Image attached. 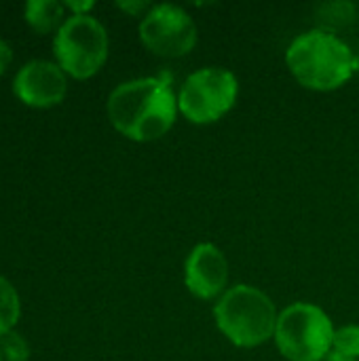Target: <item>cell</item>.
I'll list each match as a JSON object with an SVG mask.
<instances>
[{
    "instance_id": "e0dca14e",
    "label": "cell",
    "mask_w": 359,
    "mask_h": 361,
    "mask_svg": "<svg viewBox=\"0 0 359 361\" xmlns=\"http://www.w3.org/2000/svg\"><path fill=\"white\" fill-rule=\"evenodd\" d=\"M0 361H2V353H0Z\"/></svg>"
},
{
    "instance_id": "7a4b0ae2",
    "label": "cell",
    "mask_w": 359,
    "mask_h": 361,
    "mask_svg": "<svg viewBox=\"0 0 359 361\" xmlns=\"http://www.w3.org/2000/svg\"><path fill=\"white\" fill-rule=\"evenodd\" d=\"M286 63L294 78L313 91L343 87L358 70V59L347 42L328 30H311L292 40Z\"/></svg>"
},
{
    "instance_id": "5b68a950",
    "label": "cell",
    "mask_w": 359,
    "mask_h": 361,
    "mask_svg": "<svg viewBox=\"0 0 359 361\" xmlns=\"http://www.w3.org/2000/svg\"><path fill=\"white\" fill-rule=\"evenodd\" d=\"M53 53L66 74L89 78L108 57V32L93 15L72 13L55 32Z\"/></svg>"
},
{
    "instance_id": "9c48e42d",
    "label": "cell",
    "mask_w": 359,
    "mask_h": 361,
    "mask_svg": "<svg viewBox=\"0 0 359 361\" xmlns=\"http://www.w3.org/2000/svg\"><path fill=\"white\" fill-rule=\"evenodd\" d=\"M229 264L224 254L212 243H199L186 258L184 283L195 298L212 300L226 292Z\"/></svg>"
},
{
    "instance_id": "8fae6325",
    "label": "cell",
    "mask_w": 359,
    "mask_h": 361,
    "mask_svg": "<svg viewBox=\"0 0 359 361\" xmlns=\"http://www.w3.org/2000/svg\"><path fill=\"white\" fill-rule=\"evenodd\" d=\"M21 307H19V294L15 286L0 275V336L11 332L19 319Z\"/></svg>"
},
{
    "instance_id": "5bb4252c",
    "label": "cell",
    "mask_w": 359,
    "mask_h": 361,
    "mask_svg": "<svg viewBox=\"0 0 359 361\" xmlns=\"http://www.w3.org/2000/svg\"><path fill=\"white\" fill-rule=\"evenodd\" d=\"M11 59H13V47L8 40L0 38V76L6 70V66L11 63Z\"/></svg>"
},
{
    "instance_id": "9a60e30c",
    "label": "cell",
    "mask_w": 359,
    "mask_h": 361,
    "mask_svg": "<svg viewBox=\"0 0 359 361\" xmlns=\"http://www.w3.org/2000/svg\"><path fill=\"white\" fill-rule=\"evenodd\" d=\"M116 6L123 8V11H127V13H131V15H138L142 11H150L152 8L148 2H116Z\"/></svg>"
},
{
    "instance_id": "4fadbf2b",
    "label": "cell",
    "mask_w": 359,
    "mask_h": 361,
    "mask_svg": "<svg viewBox=\"0 0 359 361\" xmlns=\"http://www.w3.org/2000/svg\"><path fill=\"white\" fill-rule=\"evenodd\" d=\"M332 351L347 355V357H359V326H345L334 332Z\"/></svg>"
},
{
    "instance_id": "277c9868",
    "label": "cell",
    "mask_w": 359,
    "mask_h": 361,
    "mask_svg": "<svg viewBox=\"0 0 359 361\" xmlns=\"http://www.w3.org/2000/svg\"><path fill=\"white\" fill-rule=\"evenodd\" d=\"M334 328L324 309L296 302L279 313L275 343L290 361H324L332 351Z\"/></svg>"
},
{
    "instance_id": "3957f363",
    "label": "cell",
    "mask_w": 359,
    "mask_h": 361,
    "mask_svg": "<svg viewBox=\"0 0 359 361\" xmlns=\"http://www.w3.org/2000/svg\"><path fill=\"white\" fill-rule=\"evenodd\" d=\"M218 330L241 349H252L275 338L277 311L273 300L254 286L226 290L214 307Z\"/></svg>"
},
{
    "instance_id": "8992f818",
    "label": "cell",
    "mask_w": 359,
    "mask_h": 361,
    "mask_svg": "<svg viewBox=\"0 0 359 361\" xmlns=\"http://www.w3.org/2000/svg\"><path fill=\"white\" fill-rule=\"evenodd\" d=\"M239 82L237 76L224 68H203L193 72L180 95V112L197 125L216 123L222 118L237 102Z\"/></svg>"
},
{
    "instance_id": "7c38bea8",
    "label": "cell",
    "mask_w": 359,
    "mask_h": 361,
    "mask_svg": "<svg viewBox=\"0 0 359 361\" xmlns=\"http://www.w3.org/2000/svg\"><path fill=\"white\" fill-rule=\"evenodd\" d=\"M0 353L4 361H28L30 357V345L25 343V338L11 330L4 336H0Z\"/></svg>"
},
{
    "instance_id": "6da1fadb",
    "label": "cell",
    "mask_w": 359,
    "mask_h": 361,
    "mask_svg": "<svg viewBox=\"0 0 359 361\" xmlns=\"http://www.w3.org/2000/svg\"><path fill=\"white\" fill-rule=\"evenodd\" d=\"M108 118L118 133L133 142H152L165 135L178 114V97L167 76L125 80L108 95Z\"/></svg>"
},
{
    "instance_id": "52a82bcc",
    "label": "cell",
    "mask_w": 359,
    "mask_h": 361,
    "mask_svg": "<svg viewBox=\"0 0 359 361\" xmlns=\"http://www.w3.org/2000/svg\"><path fill=\"white\" fill-rule=\"evenodd\" d=\"M142 42L157 55L182 57L197 44V25L176 4H154L140 21Z\"/></svg>"
},
{
    "instance_id": "ba28073f",
    "label": "cell",
    "mask_w": 359,
    "mask_h": 361,
    "mask_svg": "<svg viewBox=\"0 0 359 361\" xmlns=\"http://www.w3.org/2000/svg\"><path fill=\"white\" fill-rule=\"evenodd\" d=\"M13 91L28 106H55L66 97L68 91L66 72L57 61L30 59L17 70L13 78Z\"/></svg>"
},
{
    "instance_id": "30bf717a",
    "label": "cell",
    "mask_w": 359,
    "mask_h": 361,
    "mask_svg": "<svg viewBox=\"0 0 359 361\" xmlns=\"http://www.w3.org/2000/svg\"><path fill=\"white\" fill-rule=\"evenodd\" d=\"M23 17L25 21L40 34L59 30V25L66 21L63 17V4L57 0H28L23 4Z\"/></svg>"
},
{
    "instance_id": "2e32d148",
    "label": "cell",
    "mask_w": 359,
    "mask_h": 361,
    "mask_svg": "<svg viewBox=\"0 0 359 361\" xmlns=\"http://www.w3.org/2000/svg\"><path fill=\"white\" fill-rule=\"evenodd\" d=\"M324 361H358V360L347 357V355H341V353H336V351H330V355H328Z\"/></svg>"
}]
</instances>
